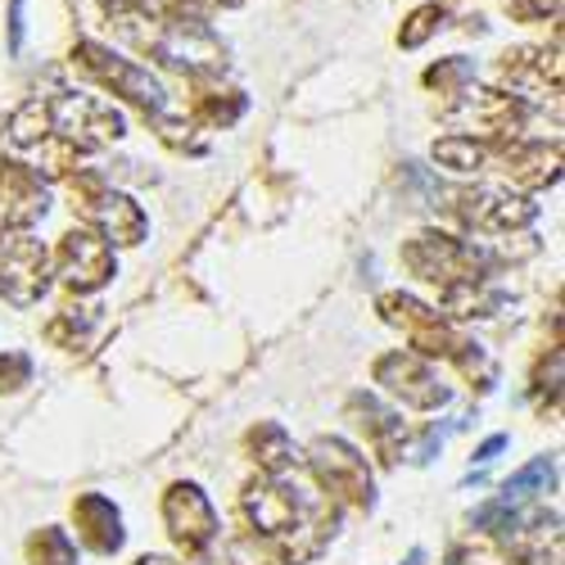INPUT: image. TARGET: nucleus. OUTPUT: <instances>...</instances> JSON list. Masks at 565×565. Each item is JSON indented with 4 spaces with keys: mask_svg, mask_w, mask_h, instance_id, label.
I'll use <instances>...</instances> for the list:
<instances>
[{
    "mask_svg": "<svg viewBox=\"0 0 565 565\" xmlns=\"http://www.w3.org/2000/svg\"><path fill=\"white\" fill-rule=\"evenodd\" d=\"M349 416H358V426L366 430L371 452L381 457L385 466H394V461H398V448H403V439H407L403 416L390 412L381 398H371V394H353V398H349Z\"/></svg>",
    "mask_w": 565,
    "mask_h": 565,
    "instance_id": "obj_16",
    "label": "nucleus"
},
{
    "mask_svg": "<svg viewBox=\"0 0 565 565\" xmlns=\"http://www.w3.org/2000/svg\"><path fill=\"white\" fill-rule=\"evenodd\" d=\"M381 317L390 326H398V331L407 335V344H412V353H420V358H448L452 362L470 344L444 312L426 308L412 295H381Z\"/></svg>",
    "mask_w": 565,
    "mask_h": 565,
    "instance_id": "obj_8",
    "label": "nucleus"
},
{
    "mask_svg": "<svg viewBox=\"0 0 565 565\" xmlns=\"http://www.w3.org/2000/svg\"><path fill=\"white\" fill-rule=\"evenodd\" d=\"M55 267L64 276V286L77 290V295H90L114 280L118 263H114V245L105 241L100 231L90 226H73L64 241H60V254H55Z\"/></svg>",
    "mask_w": 565,
    "mask_h": 565,
    "instance_id": "obj_10",
    "label": "nucleus"
},
{
    "mask_svg": "<svg viewBox=\"0 0 565 565\" xmlns=\"http://www.w3.org/2000/svg\"><path fill=\"white\" fill-rule=\"evenodd\" d=\"M547 489H556V461L539 457V461H530L525 470H515V476L507 480V489H502V502L539 498V493H547Z\"/></svg>",
    "mask_w": 565,
    "mask_h": 565,
    "instance_id": "obj_21",
    "label": "nucleus"
},
{
    "mask_svg": "<svg viewBox=\"0 0 565 565\" xmlns=\"http://www.w3.org/2000/svg\"><path fill=\"white\" fill-rule=\"evenodd\" d=\"M444 23H448V10H444V6H420L416 14H407V19H403L398 45H403V51H416V45H426Z\"/></svg>",
    "mask_w": 565,
    "mask_h": 565,
    "instance_id": "obj_23",
    "label": "nucleus"
},
{
    "mask_svg": "<svg viewBox=\"0 0 565 565\" xmlns=\"http://www.w3.org/2000/svg\"><path fill=\"white\" fill-rule=\"evenodd\" d=\"M73 68H82L90 82L109 86L114 96L131 100L146 118L168 114V90H163V82H159L150 68H140L136 60H122L118 51H109V45H100V41H77V45H73Z\"/></svg>",
    "mask_w": 565,
    "mask_h": 565,
    "instance_id": "obj_1",
    "label": "nucleus"
},
{
    "mask_svg": "<svg viewBox=\"0 0 565 565\" xmlns=\"http://www.w3.org/2000/svg\"><path fill=\"white\" fill-rule=\"evenodd\" d=\"M127 122L114 105L96 100V96H60L51 100V136L60 146H68L73 154H90L105 150L114 140H122Z\"/></svg>",
    "mask_w": 565,
    "mask_h": 565,
    "instance_id": "obj_5",
    "label": "nucleus"
},
{
    "mask_svg": "<svg viewBox=\"0 0 565 565\" xmlns=\"http://www.w3.org/2000/svg\"><path fill=\"white\" fill-rule=\"evenodd\" d=\"M511 19H515V23H547V19H561V0H511Z\"/></svg>",
    "mask_w": 565,
    "mask_h": 565,
    "instance_id": "obj_29",
    "label": "nucleus"
},
{
    "mask_svg": "<svg viewBox=\"0 0 565 565\" xmlns=\"http://www.w3.org/2000/svg\"><path fill=\"white\" fill-rule=\"evenodd\" d=\"M470 82H476V64H470V60H461V55H452V60H439L430 73H426V86L430 90H439V96H461V90L470 86Z\"/></svg>",
    "mask_w": 565,
    "mask_h": 565,
    "instance_id": "obj_22",
    "label": "nucleus"
},
{
    "mask_svg": "<svg viewBox=\"0 0 565 565\" xmlns=\"http://www.w3.org/2000/svg\"><path fill=\"white\" fill-rule=\"evenodd\" d=\"M10 140H14V146H23V150L45 146V140H51V100H45V96L23 100L10 114Z\"/></svg>",
    "mask_w": 565,
    "mask_h": 565,
    "instance_id": "obj_20",
    "label": "nucleus"
},
{
    "mask_svg": "<svg viewBox=\"0 0 565 565\" xmlns=\"http://www.w3.org/2000/svg\"><path fill=\"white\" fill-rule=\"evenodd\" d=\"M489 159H493L489 140L461 136V131L435 140V163H444V168H452V172H480V168H489Z\"/></svg>",
    "mask_w": 565,
    "mask_h": 565,
    "instance_id": "obj_19",
    "label": "nucleus"
},
{
    "mask_svg": "<svg viewBox=\"0 0 565 565\" xmlns=\"http://www.w3.org/2000/svg\"><path fill=\"white\" fill-rule=\"evenodd\" d=\"M245 96H241V90H226V96H204L200 100V122L204 127H231L235 118H241L245 114Z\"/></svg>",
    "mask_w": 565,
    "mask_h": 565,
    "instance_id": "obj_26",
    "label": "nucleus"
},
{
    "mask_svg": "<svg viewBox=\"0 0 565 565\" xmlns=\"http://www.w3.org/2000/svg\"><path fill=\"white\" fill-rule=\"evenodd\" d=\"M489 168L507 172L515 185H525V191H543V185H552L561 177V146L552 140H502V146H493V159Z\"/></svg>",
    "mask_w": 565,
    "mask_h": 565,
    "instance_id": "obj_14",
    "label": "nucleus"
},
{
    "mask_svg": "<svg viewBox=\"0 0 565 565\" xmlns=\"http://www.w3.org/2000/svg\"><path fill=\"white\" fill-rule=\"evenodd\" d=\"M10 45H14V51L23 45V0H14V6H10Z\"/></svg>",
    "mask_w": 565,
    "mask_h": 565,
    "instance_id": "obj_30",
    "label": "nucleus"
},
{
    "mask_svg": "<svg viewBox=\"0 0 565 565\" xmlns=\"http://www.w3.org/2000/svg\"><path fill=\"white\" fill-rule=\"evenodd\" d=\"M136 565H177V561H168V556H140Z\"/></svg>",
    "mask_w": 565,
    "mask_h": 565,
    "instance_id": "obj_32",
    "label": "nucleus"
},
{
    "mask_svg": "<svg viewBox=\"0 0 565 565\" xmlns=\"http://www.w3.org/2000/svg\"><path fill=\"white\" fill-rule=\"evenodd\" d=\"M461 136L489 140V146H502V140H521L530 127V105L525 96H511V90H461L452 96L448 114H444Z\"/></svg>",
    "mask_w": 565,
    "mask_h": 565,
    "instance_id": "obj_4",
    "label": "nucleus"
},
{
    "mask_svg": "<svg viewBox=\"0 0 565 565\" xmlns=\"http://www.w3.org/2000/svg\"><path fill=\"white\" fill-rule=\"evenodd\" d=\"M375 385H385L403 407H416V412H435L452 398L448 385L435 375L430 358H420L412 349H390L385 358H375Z\"/></svg>",
    "mask_w": 565,
    "mask_h": 565,
    "instance_id": "obj_9",
    "label": "nucleus"
},
{
    "mask_svg": "<svg viewBox=\"0 0 565 565\" xmlns=\"http://www.w3.org/2000/svg\"><path fill=\"white\" fill-rule=\"evenodd\" d=\"M502 82L511 86V96H561V51L552 45H515L502 55Z\"/></svg>",
    "mask_w": 565,
    "mask_h": 565,
    "instance_id": "obj_15",
    "label": "nucleus"
},
{
    "mask_svg": "<svg viewBox=\"0 0 565 565\" xmlns=\"http://www.w3.org/2000/svg\"><path fill=\"white\" fill-rule=\"evenodd\" d=\"M226 556H231V565H286V552L263 534H241Z\"/></svg>",
    "mask_w": 565,
    "mask_h": 565,
    "instance_id": "obj_24",
    "label": "nucleus"
},
{
    "mask_svg": "<svg viewBox=\"0 0 565 565\" xmlns=\"http://www.w3.org/2000/svg\"><path fill=\"white\" fill-rule=\"evenodd\" d=\"M163 521H168V534L177 539V547L191 556H204L217 543V511L200 484H172L163 493Z\"/></svg>",
    "mask_w": 565,
    "mask_h": 565,
    "instance_id": "obj_12",
    "label": "nucleus"
},
{
    "mask_svg": "<svg viewBox=\"0 0 565 565\" xmlns=\"http://www.w3.org/2000/svg\"><path fill=\"white\" fill-rule=\"evenodd\" d=\"M249 452L267 476H286V470L295 466V444L276 420H258V426L249 430Z\"/></svg>",
    "mask_w": 565,
    "mask_h": 565,
    "instance_id": "obj_18",
    "label": "nucleus"
},
{
    "mask_svg": "<svg viewBox=\"0 0 565 565\" xmlns=\"http://www.w3.org/2000/svg\"><path fill=\"white\" fill-rule=\"evenodd\" d=\"M32 381V358L28 353H0V394H14Z\"/></svg>",
    "mask_w": 565,
    "mask_h": 565,
    "instance_id": "obj_28",
    "label": "nucleus"
},
{
    "mask_svg": "<svg viewBox=\"0 0 565 565\" xmlns=\"http://www.w3.org/2000/svg\"><path fill=\"white\" fill-rule=\"evenodd\" d=\"M32 565H77V547L64 530H41L32 539Z\"/></svg>",
    "mask_w": 565,
    "mask_h": 565,
    "instance_id": "obj_25",
    "label": "nucleus"
},
{
    "mask_svg": "<svg viewBox=\"0 0 565 565\" xmlns=\"http://www.w3.org/2000/svg\"><path fill=\"white\" fill-rule=\"evenodd\" d=\"M452 217L466 222L470 231H521L539 217V204L515 195V191H498V185H476V191H457L452 195Z\"/></svg>",
    "mask_w": 565,
    "mask_h": 565,
    "instance_id": "obj_11",
    "label": "nucleus"
},
{
    "mask_svg": "<svg viewBox=\"0 0 565 565\" xmlns=\"http://www.w3.org/2000/svg\"><path fill=\"white\" fill-rule=\"evenodd\" d=\"M308 466H312V476H317V484H321L326 498L353 502V507H371V502H375L371 466H366V457H362L353 444L321 435V439L308 448Z\"/></svg>",
    "mask_w": 565,
    "mask_h": 565,
    "instance_id": "obj_6",
    "label": "nucleus"
},
{
    "mask_svg": "<svg viewBox=\"0 0 565 565\" xmlns=\"http://www.w3.org/2000/svg\"><path fill=\"white\" fill-rule=\"evenodd\" d=\"M73 515H77V534H82V543H86L90 552L114 556V552L122 547V515H118V507H114L109 498L86 493V498H77Z\"/></svg>",
    "mask_w": 565,
    "mask_h": 565,
    "instance_id": "obj_17",
    "label": "nucleus"
},
{
    "mask_svg": "<svg viewBox=\"0 0 565 565\" xmlns=\"http://www.w3.org/2000/svg\"><path fill=\"white\" fill-rule=\"evenodd\" d=\"M86 335H90V312H86V308H68V312H60V317L51 321V340L64 344V349L86 344Z\"/></svg>",
    "mask_w": 565,
    "mask_h": 565,
    "instance_id": "obj_27",
    "label": "nucleus"
},
{
    "mask_svg": "<svg viewBox=\"0 0 565 565\" xmlns=\"http://www.w3.org/2000/svg\"><path fill=\"white\" fill-rule=\"evenodd\" d=\"M403 263L412 267V276L430 280V286H461V280H489V249L457 241L444 231H420L403 245Z\"/></svg>",
    "mask_w": 565,
    "mask_h": 565,
    "instance_id": "obj_3",
    "label": "nucleus"
},
{
    "mask_svg": "<svg viewBox=\"0 0 565 565\" xmlns=\"http://www.w3.org/2000/svg\"><path fill=\"white\" fill-rule=\"evenodd\" d=\"M51 200H45L41 172L19 163V159H0V226L6 231H32Z\"/></svg>",
    "mask_w": 565,
    "mask_h": 565,
    "instance_id": "obj_13",
    "label": "nucleus"
},
{
    "mask_svg": "<svg viewBox=\"0 0 565 565\" xmlns=\"http://www.w3.org/2000/svg\"><path fill=\"white\" fill-rule=\"evenodd\" d=\"M209 6H241V0H209Z\"/></svg>",
    "mask_w": 565,
    "mask_h": 565,
    "instance_id": "obj_33",
    "label": "nucleus"
},
{
    "mask_svg": "<svg viewBox=\"0 0 565 565\" xmlns=\"http://www.w3.org/2000/svg\"><path fill=\"white\" fill-rule=\"evenodd\" d=\"M51 286V254L32 231H6L0 226V295L14 308L41 303Z\"/></svg>",
    "mask_w": 565,
    "mask_h": 565,
    "instance_id": "obj_7",
    "label": "nucleus"
},
{
    "mask_svg": "<svg viewBox=\"0 0 565 565\" xmlns=\"http://www.w3.org/2000/svg\"><path fill=\"white\" fill-rule=\"evenodd\" d=\"M68 191H73V209L82 213V222L90 231H100L105 241L114 245H140L146 241V231H150V217L140 213V204L122 191H114V185L100 177V172H77L68 181Z\"/></svg>",
    "mask_w": 565,
    "mask_h": 565,
    "instance_id": "obj_2",
    "label": "nucleus"
},
{
    "mask_svg": "<svg viewBox=\"0 0 565 565\" xmlns=\"http://www.w3.org/2000/svg\"><path fill=\"white\" fill-rule=\"evenodd\" d=\"M502 448H507V435H493V439H489V444H484V448L476 452V461H493V457H498Z\"/></svg>",
    "mask_w": 565,
    "mask_h": 565,
    "instance_id": "obj_31",
    "label": "nucleus"
}]
</instances>
